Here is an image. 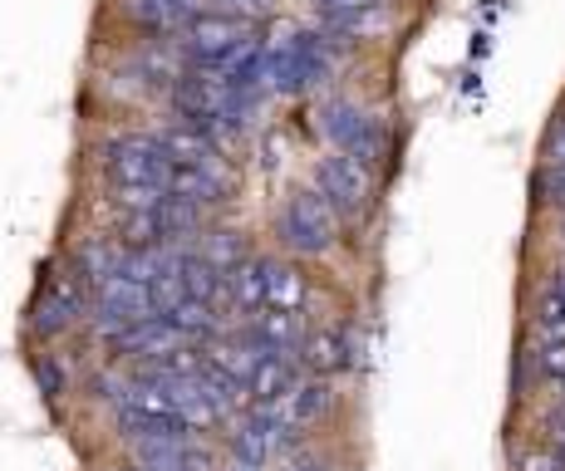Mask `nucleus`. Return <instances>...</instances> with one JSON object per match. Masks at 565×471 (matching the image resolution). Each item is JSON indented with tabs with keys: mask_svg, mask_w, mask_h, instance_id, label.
<instances>
[{
	"mask_svg": "<svg viewBox=\"0 0 565 471\" xmlns=\"http://www.w3.org/2000/svg\"><path fill=\"white\" fill-rule=\"evenodd\" d=\"M536 330L541 339H565V300L556 290H541V304H536Z\"/></svg>",
	"mask_w": 565,
	"mask_h": 471,
	"instance_id": "22",
	"label": "nucleus"
},
{
	"mask_svg": "<svg viewBox=\"0 0 565 471\" xmlns=\"http://www.w3.org/2000/svg\"><path fill=\"white\" fill-rule=\"evenodd\" d=\"M276 408H280V422H286V432H290V427H310V422H320V418H324V408H330V383H324V378L296 383V388H290L286 398L276 403Z\"/></svg>",
	"mask_w": 565,
	"mask_h": 471,
	"instance_id": "14",
	"label": "nucleus"
},
{
	"mask_svg": "<svg viewBox=\"0 0 565 471\" xmlns=\"http://www.w3.org/2000/svg\"><path fill=\"white\" fill-rule=\"evenodd\" d=\"M551 290H556V295H561V300H565V266L556 270V280H551Z\"/></svg>",
	"mask_w": 565,
	"mask_h": 471,
	"instance_id": "28",
	"label": "nucleus"
},
{
	"mask_svg": "<svg viewBox=\"0 0 565 471\" xmlns=\"http://www.w3.org/2000/svg\"><path fill=\"white\" fill-rule=\"evenodd\" d=\"M158 148L162 158L172 162V168H206V162H216V148L206 142L192 124H172L158 133Z\"/></svg>",
	"mask_w": 565,
	"mask_h": 471,
	"instance_id": "17",
	"label": "nucleus"
},
{
	"mask_svg": "<svg viewBox=\"0 0 565 471\" xmlns=\"http://www.w3.org/2000/svg\"><path fill=\"white\" fill-rule=\"evenodd\" d=\"M94 310H99V330L108 339H118L128 330V324H138V320H148V314H158L153 310V290H148L143 280H134V276H108L99 290H94Z\"/></svg>",
	"mask_w": 565,
	"mask_h": 471,
	"instance_id": "6",
	"label": "nucleus"
},
{
	"mask_svg": "<svg viewBox=\"0 0 565 471\" xmlns=\"http://www.w3.org/2000/svg\"><path fill=\"white\" fill-rule=\"evenodd\" d=\"M315 192H320L324 202L334 206V216H344V222H360V216L369 212V202H374L369 168L354 162V158H344V152L320 158V168H315Z\"/></svg>",
	"mask_w": 565,
	"mask_h": 471,
	"instance_id": "5",
	"label": "nucleus"
},
{
	"mask_svg": "<svg viewBox=\"0 0 565 471\" xmlns=\"http://www.w3.org/2000/svg\"><path fill=\"white\" fill-rule=\"evenodd\" d=\"M300 358L315 378H330L340 368H350V334L340 330H320V334H306L300 339Z\"/></svg>",
	"mask_w": 565,
	"mask_h": 471,
	"instance_id": "16",
	"label": "nucleus"
},
{
	"mask_svg": "<svg viewBox=\"0 0 565 471\" xmlns=\"http://www.w3.org/2000/svg\"><path fill=\"white\" fill-rule=\"evenodd\" d=\"M260 354H290L306 339V324H300V310H256L242 330Z\"/></svg>",
	"mask_w": 565,
	"mask_h": 471,
	"instance_id": "10",
	"label": "nucleus"
},
{
	"mask_svg": "<svg viewBox=\"0 0 565 471\" xmlns=\"http://www.w3.org/2000/svg\"><path fill=\"white\" fill-rule=\"evenodd\" d=\"M252 35H256V25H246V20L222 15V10H202V15H192L188 25L172 35V50H178L192 69H212V64H222L232 50H242Z\"/></svg>",
	"mask_w": 565,
	"mask_h": 471,
	"instance_id": "1",
	"label": "nucleus"
},
{
	"mask_svg": "<svg viewBox=\"0 0 565 471\" xmlns=\"http://www.w3.org/2000/svg\"><path fill=\"white\" fill-rule=\"evenodd\" d=\"M536 364H541V374L565 378V339H546V344L536 349Z\"/></svg>",
	"mask_w": 565,
	"mask_h": 471,
	"instance_id": "23",
	"label": "nucleus"
},
{
	"mask_svg": "<svg viewBox=\"0 0 565 471\" xmlns=\"http://www.w3.org/2000/svg\"><path fill=\"white\" fill-rule=\"evenodd\" d=\"M276 226H280V240H286L290 250H300V256H320V250H330L334 236H340V216H334V206L315 188L290 192Z\"/></svg>",
	"mask_w": 565,
	"mask_h": 471,
	"instance_id": "2",
	"label": "nucleus"
},
{
	"mask_svg": "<svg viewBox=\"0 0 565 471\" xmlns=\"http://www.w3.org/2000/svg\"><path fill=\"white\" fill-rule=\"evenodd\" d=\"M226 471H260V467H252V462H242V457H232V462H226Z\"/></svg>",
	"mask_w": 565,
	"mask_h": 471,
	"instance_id": "27",
	"label": "nucleus"
},
{
	"mask_svg": "<svg viewBox=\"0 0 565 471\" xmlns=\"http://www.w3.org/2000/svg\"><path fill=\"white\" fill-rule=\"evenodd\" d=\"M388 25L384 6H360V10H320V35L324 40H369Z\"/></svg>",
	"mask_w": 565,
	"mask_h": 471,
	"instance_id": "15",
	"label": "nucleus"
},
{
	"mask_svg": "<svg viewBox=\"0 0 565 471\" xmlns=\"http://www.w3.org/2000/svg\"><path fill=\"white\" fill-rule=\"evenodd\" d=\"M320 124L334 142V152H344V158L364 162V168H374V162L384 158V128H379V118H369L350 98H330V104L320 108Z\"/></svg>",
	"mask_w": 565,
	"mask_h": 471,
	"instance_id": "3",
	"label": "nucleus"
},
{
	"mask_svg": "<svg viewBox=\"0 0 565 471\" xmlns=\"http://www.w3.org/2000/svg\"><path fill=\"white\" fill-rule=\"evenodd\" d=\"M286 471H330V467H324L320 457H290Z\"/></svg>",
	"mask_w": 565,
	"mask_h": 471,
	"instance_id": "26",
	"label": "nucleus"
},
{
	"mask_svg": "<svg viewBox=\"0 0 565 471\" xmlns=\"http://www.w3.org/2000/svg\"><path fill=\"white\" fill-rule=\"evenodd\" d=\"M168 196L198 206V212L226 206L232 202V178H226L216 162H206V168H168Z\"/></svg>",
	"mask_w": 565,
	"mask_h": 471,
	"instance_id": "9",
	"label": "nucleus"
},
{
	"mask_svg": "<svg viewBox=\"0 0 565 471\" xmlns=\"http://www.w3.org/2000/svg\"><path fill=\"white\" fill-rule=\"evenodd\" d=\"M551 471H565V467H551Z\"/></svg>",
	"mask_w": 565,
	"mask_h": 471,
	"instance_id": "30",
	"label": "nucleus"
},
{
	"mask_svg": "<svg viewBox=\"0 0 565 471\" xmlns=\"http://www.w3.org/2000/svg\"><path fill=\"white\" fill-rule=\"evenodd\" d=\"M226 300L242 314L266 310V256H246L242 266L226 276Z\"/></svg>",
	"mask_w": 565,
	"mask_h": 471,
	"instance_id": "18",
	"label": "nucleus"
},
{
	"mask_svg": "<svg viewBox=\"0 0 565 471\" xmlns=\"http://www.w3.org/2000/svg\"><path fill=\"white\" fill-rule=\"evenodd\" d=\"M118 266H124V246H118L114 236H94L74 250V270H79V280L94 285V290H99L108 276H118Z\"/></svg>",
	"mask_w": 565,
	"mask_h": 471,
	"instance_id": "19",
	"label": "nucleus"
},
{
	"mask_svg": "<svg viewBox=\"0 0 565 471\" xmlns=\"http://www.w3.org/2000/svg\"><path fill=\"white\" fill-rule=\"evenodd\" d=\"M546 168H565V114L556 118V128L546 138Z\"/></svg>",
	"mask_w": 565,
	"mask_h": 471,
	"instance_id": "24",
	"label": "nucleus"
},
{
	"mask_svg": "<svg viewBox=\"0 0 565 471\" xmlns=\"http://www.w3.org/2000/svg\"><path fill=\"white\" fill-rule=\"evenodd\" d=\"M266 310H306V276L286 260H266Z\"/></svg>",
	"mask_w": 565,
	"mask_h": 471,
	"instance_id": "20",
	"label": "nucleus"
},
{
	"mask_svg": "<svg viewBox=\"0 0 565 471\" xmlns=\"http://www.w3.org/2000/svg\"><path fill=\"white\" fill-rule=\"evenodd\" d=\"M206 6H212V0H124V15L134 20V25H143L148 35H178Z\"/></svg>",
	"mask_w": 565,
	"mask_h": 471,
	"instance_id": "11",
	"label": "nucleus"
},
{
	"mask_svg": "<svg viewBox=\"0 0 565 471\" xmlns=\"http://www.w3.org/2000/svg\"><path fill=\"white\" fill-rule=\"evenodd\" d=\"M296 383H300V378H296V358H290V354H266V358L256 364L252 383H246V393H252L256 408H276V403L286 398Z\"/></svg>",
	"mask_w": 565,
	"mask_h": 471,
	"instance_id": "13",
	"label": "nucleus"
},
{
	"mask_svg": "<svg viewBox=\"0 0 565 471\" xmlns=\"http://www.w3.org/2000/svg\"><path fill=\"white\" fill-rule=\"evenodd\" d=\"M84 310H89V285L79 280V270H54L35 300V334H64Z\"/></svg>",
	"mask_w": 565,
	"mask_h": 471,
	"instance_id": "7",
	"label": "nucleus"
},
{
	"mask_svg": "<svg viewBox=\"0 0 565 471\" xmlns=\"http://www.w3.org/2000/svg\"><path fill=\"white\" fill-rule=\"evenodd\" d=\"M286 422H280V408H256L242 413V422H236V437H232V457H242V462L252 467H266L270 452H276L280 442H286Z\"/></svg>",
	"mask_w": 565,
	"mask_h": 471,
	"instance_id": "8",
	"label": "nucleus"
},
{
	"mask_svg": "<svg viewBox=\"0 0 565 471\" xmlns=\"http://www.w3.org/2000/svg\"><path fill=\"white\" fill-rule=\"evenodd\" d=\"M556 437H565V403L556 408Z\"/></svg>",
	"mask_w": 565,
	"mask_h": 471,
	"instance_id": "29",
	"label": "nucleus"
},
{
	"mask_svg": "<svg viewBox=\"0 0 565 471\" xmlns=\"http://www.w3.org/2000/svg\"><path fill=\"white\" fill-rule=\"evenodd\" d=\"M168 168L158 138H118L104 148V178L108 192L118 188H168Z\"/></svg>",
	"mask_w": 565,
	"mask_h": 471,
	"instance_id": "4",
	"label": "nucleus"
},
{
	"mask_svg": "<svg viewBox=\"0 0 565 471\" xmlns=\"http://www.w3.org/2000/svg\"><path fill=\"white\" fill-rule=\"evenodd\" d=\"M178 344H188L178 330H172L162 314H148V320H138V324H128L124 334L114 339V349L118 354H134V358H158V354H168V349H178Z\"/></svg>",
	"mask_w": 565,
	"mask_h": 471,
	"instance_id": "12",
	"label": "nucleus"
},
{
	"mask_svg": "<svg viewBox=\"0 0 565 471\" xmlns=\"http://www.w3.org/2000/svg\"><path fill=\"white\" fill-rule=\"evenodd\" d=\"M198 256L202 260H212L222 276H232L236 266H242L252 250H246V240L236 236V232H202V240H198Z\"/></svg>",
	"mask_w": 565,
	"mask_h": 471,
	"instance_id": "21",
	"label": "nucleus"
},
{
	"mask_svg": "<svg viewBox=\"0 0 565 471\" xmlns=\"http://www.w3.org/2000/svg\"><path fill=\"white\" fill-rule=\"evenodd\" d=\"M320 10H360V6H384V0H315Z\"/></svg>",
	"mask_w": 565,
	"mask_h": 471,
	"instance_id": "25",
	"label": "nucleus"
}]
</instances>
